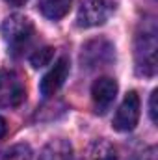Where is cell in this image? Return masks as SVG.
Instances as JSON below:
<instances>
[{
  "label": "cell",
  "mask_w": 158,
  "mask_h": 160,
  "mask_svg": "<svg viewBox=\"0 0 158 160\" xmlns=\"http://www.w3.org/2000/svg\"><path fill=\"white\" fill-rule=\"evenodd\" d=\"M156 26L155 21H143L136 36V69L140 75L153 77L156 73Z\"/></svg>",
  "instance_id": "cell-1"
},
{
  "label": "cell",
  "mask_w": 158,
  "mask_h": 160,
  "mask_svg": "<svg viewBox=\"0 0 158 160\" xmlns=\"http://www.w3.org/2000/svg\"><path fill=\"white\" fill-rule=\"evenodd\" d=\"M2 36L13 54H21L34 39V24L24 15H9L2 24Z\"/></svg>",
  "instance_id": "cell-2"
},
{
  "label": "cell",
  "mask_w": 158,
  "mask_h": 160,
  "mask_svg": "<svg viewBox=\"0 0 158 160\" xmlns=\"http://www.w3.org/2000/svg\"><path fill=\"white\" fill-rule=\"evenodd\" d=\"M116 11V0H82L77 15L80 28H91L104 24Z\"/></svg>",
  "instance_id": "cell-3"
},
{
  "label": "cell",
  "mask_w": 158,
  "mask_h": 160,
  "mask_svg": "<svg viewBox=\"0 0 158 160\" xmlns=\"http://www.w3.org/2000/svg\"><path fill=\"white\" fill-rule=\"evenodd\" d=\"M26 99L24 82L15 71H0V108H15Z\"/></svg>",
  "instance_id": "cell-4"
},
{
  "label": "cell",
  "mask_w": 158,
  "mask_h": 160,
  "mask_svg": "<svg viewBox=\"0 0 158 160\" xmlns=\"http://www.w3.org/2000/svg\"><path fill=\"white\" fill-rule=\"evenodd\" d=\"M140 110H141V102L136 91H128L123 99V102L119 104L117 112L114 116V128L119 132H130L134 130V127L140 121Z\"/></svg>",
  "instance_id": "cell-5"
},
{
  "label": "cell",
  "mask_w": 158,
  "mask_h": 160,
  "mask_svg": "<svg viewBox=\"0 0 158 160\" xmlns=\"http://www.w3.org/2000/svg\"><path fill=\"white\" fill-rule=\"evenodd\" d=\"M114 62V45L106 39H93L82 47V63L87 69L104 67Z\"/></svg>",
  "instance_id": "cell-6"
},
{
  "label": "cell",
  "mask_w": 158,
  "mask_h": 160,
  "mask_svg": "<svg viewBox=\"0 0 158 160\" xmlns=\"http://www.w3.org/2000/svg\"><path fill=\"white\" fill-rule=\"evenodd\" d=\"M117 97V82L110 77H101L91 86V99L95 104V110L99 114H104Z\"/></svg>",
  "instance_id": "cell-7"
},
{
  "label": "cell",
  "mask_w": 158,
  "mask_h": 160,
  "mask_svg": "<svg viewBox=\"0 0 158 160\" xmlns=\"http://www.w3.org/2000/svg\"><path fill=\"white\" fill-rule=\"evenodd\" d=\"M69 58H65V56H62L52 67H50V71L43 77L39 84V89H41V95L43 97H52V95H56L58 93V89L65 84V80L69 77Z\"/></svg>",
  "instance_id": "cell-8"
},
{
  "label": "cell",
  "mask_w": 158,
  "mask_h": 160,
  "mask_svg": "<svg viewBox=\"0 0 158 160\" xmlns=\"http://www.w3.org/2000/svg\"><path fill=\"white\" fill-rule=\"evenodd\" d=\"M73 147L67 140H52L48 142L39 155V160H73Z\"/></svg>",
  "instance_id": "cell-9"
},
{
  "label": "cell",
  "mask_w": 158,
  "mask_h": 160,
  "mask_svg": "<svg viewBox=\"0 0 158 160\" xmlns=\"http://www.w3.org/2000/svg\"><path fill=\"white\" fill-rule=\"evenodd\" d=\"M71 6H73V0H39L41 13L50 21H58V19L65 17L69 13Z\"/></svg>",
  "instance_id": "cell-10"
},
{
  "label": "cell",
  "mask_w": 158,
  "mask_h": 160,
  "mask_svg": "<svg viewBox=\"0 0 158 160\" xmlns=\"http://www.w3.org/2000/svg\"><path fill=\"white\" fill-rule=\"evenodd\" d=\"M87 160H117V153L108 142L95 140L87 149Z\"/></svg>",
  "instance_id": "cell-11"
},
{
  "label": "cell",
  "mask_w": 158,
  "mask_h": 160,
  "mask_svg": "<svg viewBox=\"0 0 158 160\" xmlns=\"http://www.w3.org/2000/svg\"><path fill=\"white\" fill-rule=\"evenodd\" d=\"M0 160H34V153L26 143H15L0 153Z\"/></svg>",
  "instance_id": "cell-12"
},
{
  "label": "cell",
  "mask_w": 158,
  "mask_h": 160,
  "mask_svg": "<svg viewBox=\"0 0 158 160\" xmlns=\"http://www.w3.org/2000/svg\"><path fill=\"white\" fill-rule=\"evenodd\" d=\"M54 60V48L52 47H43V48H37L32 56H30V63L39 69V67H45V65H50V62Z\"/></svg>",
  "instance_id": "cell-13"
},
{
  "label": "cell",
  "mask_w": 158,
  "mask_h": 160,
  "mask_svg": "<svg viewBox=\"0 0 158 160\" xmlns=\"http://www.w3.org/2000/svg\"><path fill=\"white\" fill-rule=\"evenodd\" d=\"M156 99H158V91L155 89L153 93H151V101H149V114H151V121L153 123H156L158 121V116H156Z\"/></svg>",
  "instance_id": "cell-14"
},
{
  "label": "cell",
  "mask_w": 158,
  "mask_h": 160,
  "mask_svg": "<svg viewBox=\"0 0 158 160\" xmlns=\"http://www.w3.org/2000/svg\"><path fill=\"white\" fill-rule=\"evenodd\" d=\"M141 160H156V147H149L143 151L141 155Z\"/></svg>",
  "instance_id": "cell-15"
},
{
  "label": "cell",
  "mask_w": 158,
  "mask_h": 160,
  "mask_svg": "<svg viewBox=\"0 0 158 160\" xmlns=\"http://www.w3.org/2000/svg\"><path fill=\"white\" fill-rule=\"evenodd\" d=\"M6 132H7V125H6V119L0 116V140L6 136Z\"/></svg>",
  "instance_id": "cell-16"
},
{
  "label": "cell",
  "mask_w": 158,
  "mask_h": 160,
  "mask_svg": "<svg viewBox=\"0 0 158 160\" xmlns=\"http://www.w3.org/2000/svg\"><path fill=\"white\" fill-rule=\"evenodd\" d=\"M7 4H11V6H24L28 0H6Z\"/></svg>",
  "instance_id": "cell-17"
}]
</instances>
